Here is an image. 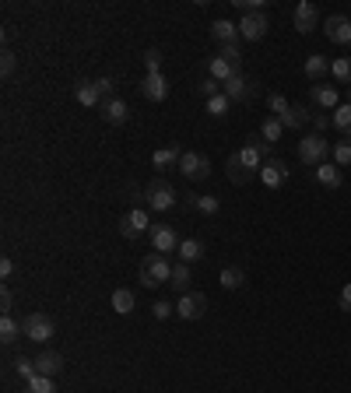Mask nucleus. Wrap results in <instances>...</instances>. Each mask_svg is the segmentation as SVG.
I'll list each match as a JSON object with an SVG mask.
<instances>
[{
	"label": "nucleus",
	"mask_w": 351,
	"mask_h": 393,
	"mask_svg": "<svg viewBox=\"0 0 351 393\" xmlns=\"http://www.w3.org/2000/svg\"><path fill=\"white\" fill-rule=\"evenodd\" d=\"M172 281V263L165 253H148L141 260V285L144 288H162Z\"/></svg>",
	"instance_id": "obj_1"
},
{
	"label": "nucleus",
	"mask_w": 351,
	"mask_h": 393,
	"mask_svg": "<svg viewBox=\"0 0 351 393\" xmlns=\"http://www.w3.org/2000/svg\"><path fill=\"white\" fill-rule=\"evenodd\" d=\"M176 200H180V193H176L172 183H169V179H162V176L152 179L148 190H144V204H148L152 211H158V215H162V211H172Z\"/></svg>",
	"instance_id": "obj_2"
},
{
	"label": "nucleus",
	"mask_w": 351,
	"mask_h": 393,
	"mask_svg": "<svg viewBox=\"0 0 351 393\" xmlns=\"http://www.w3.org/2000/svg\"><path fill=\"white\" fill-rule=\"evenodd\" d=\"M327 155H330V141L324 137V134H306L302 141H299V158L306 162V165H324L327 162Z\"/></svg>",
	"instance_id": "obj_3"
},
{
	"label": "nucleus",
	"mask_w": 351,
	"mask_h": 393,
	"mask_svg": "<svg viewBox=\"0 0 351 393\" xmlns=\"http://www.w3.org/2000/svg\"><path fill=\"white\" fill-rule=\"evenodd\" d=\"M21 330H25L28 341L46 344V341L56 334V323H53V316H46V313H28V316L21 320Z\"/></svg>",
	"instance_id": "obj_4"
},
{
	"label": "nucleus",
	"mask_w": 351,
	"mask_h": 393,
	"mask_svg": "<svg viewBox=\"0 0 351 393\" xmlns=\"http://www.w3.org/2000/svg\"><path fill=\"white\" fill-rule=\"evenodd\" d=\"M267 28H271L267 11H246L243 21H239V39H246V43H260L263 36H267Z\"/></svg>",
	"instance_id": "obj_5"
},
{
	"label": "nucleus",
	"mask_w": 351,
	"mask_h": 393,
	"mask_svg": "<svg viewBox=\"0 0 351 393\" xmlns=\"http://www.w3.org/2000/svg\"><path fill=\"white\" fill-rule=\"evenodd\" d=\"M239 158H243V165H246L250 172H260L263 162H271V144L263 141V137H253V141H246V144L239 147Z\"/></svg>",
	"instance_id": "obj_6"
},
{
	"label": "nucleus",
	"mask_w": 351,
	"mask_h": 393,
	"mask_svg": "<svg viewBox=\"0 0 351 393\" xmlns=\"http://www.w3.org/2000/svg\"><path fill=\"white\" fill-rule=\"evenodd\" d=\"M180 172L190 179V183H200V179H208V176H211V158H208V155H200V151H183Z\"/></svg>",
	"instance_id": "obj_7"
},
{
	"label": "nucleus",
	"mask_w": 351,
	"mask_h": 393,
	"mask_svg": "<svg viewBox=\"0 0 351 393\" xmlns=\"http://www.w3.org/2000/svg\"><path fill=\"white\" fill-rule=\"evenodd\" d=\"M144 232H152V218H148V211H144V207H134V211H127V215L120 218V235L123 239H134V243H137Z\"/></svg>",
	"instance_id": "obj_8"
},
{
	"label": "nucleus",
	"mask_w": 351,
	"mask_h": 393,
	"mask_svg": "<svg viewBox=\"0 0 351 393\" xmlns=\"http://www.w3.org/2000/svg\"><path fill=\"white\" fill-rule=\"evenodd\" d=\"M204 313H208V298H204L200 291H186V295H180V302H176V316L186 320V323L200 320Z\"/></svg>",
	"instance_id": "obj_9"
},
{
	"label": "nucleus",
	"mask_w": 351,
	"mask_h": 393,
	"mask_svg": "<svg viewBox=\"0 0 351 393\" xmlns=\"http://www.w3.org/2000/svg\"><path fill=\"white\" fill-rule=\"evenodd\" d=\"M152 246H155V253H176V250H180V243H183V239L180 235H176V228L172 225H152Z\"/></svg>",
	"instance_id": "obj_10"
},
{
	"label": "nucleus",
	"mask_w": 351,
	"mask_h": 393,
	"mask_svg": "<svg viewBox=\"0 0 351 393\" xmlns=\"http://www.w3.org/2000/svg\"><path fill=\"white\" fill-rule=\"evenodd\" d=\"M256 176H260V183H263V187L278 190V187L288 183V165H285L281 158H271V162H263V169H260Z\"/></svg>",
	"instance_id": "obj_11"
},
{
	"label": "nucleus",
	"mask_w": 351,
	"mask_h": 393,
	"mask_svg": "<svg viewBox=\"0 0 351 393\" xmlns=\"http://www.w3.org/2000/svg\"><path fill=\"white\" fill-rule=\"evenodd\" d=\"M141 95L148 99V102H165V99H169V81H165V74H144Z\"/></svg>",
	"instance_id": "obj_12"
},
{
	"label": "nucleus",
	"mask_w": 351,
	"mask_h": 393,
	"mask_svg": "<svg viewBox=\"0 0 351 393\" xmlns=\"http://www.w3.org/2000/svg\"><path fill=\"white\" fill-rule=\"evenodd\" d=\"M324 32L330 43H341V46H351V18L344 14H330L327 25H324Z\"/></svg>",
	"instance_id": "obj_13"
},
{
	"label": "nucleus",
	"mask_w": 351,
	"mask_h": 393,
	"mask_svg": "<svg viewBox=\"0 0 351 393\" xmlns=\"http://www.w3.org/2000/svg\"><path fill=\"white\" fill-rule=\"evenodd\" d=\"M316 25H319V8L309 4V0H302V4L295 8V28L302 36H309V32H316Z\"/></svg>",
	"instance_id": "obj_14"
},
{
	"label": "nucleus",
	"mask_w": 351,
	"mask_h": 393,
	"mask_svg": "<svg viewBox=\"0 0 351 393\" xmlns=\"http://www.w3.org/2000/svg\"><path fill=\"white\" fill-rule=\"evenodd\" d=\"M74 99H77L81 106H88V109L102 106V92H99V81H88V78H81V81L74 84Z\"/></svg>",
	"instance_id": "obj_15"
},
{
	"label": "nucleus",
	"mask_w": 351,
	"mask_h": 393,
	"mask_svg": "<svg viewBox=\"0 0 351 393\" xmlns=\"http://www.w3.org/2000/svg\"><path fill=\"white\" fill-rule=\"evenodd\" d=\"M330 67H334V64H330L324 53H309L306 64H302V74H306L309 81H324V78L330 74Z\"/></svg>",
	"instance_id": "obj_16"
},
{
	"label": "nucleus",
	"mask_w": 351,
	"mask_h": 393,
	"mask_svg": "<svg viewBox=\"0 0 351 393\" xmlns=\"http://www.w3.org/2000/svg\"><path fill=\"white\" fill-rule=\"evenodd\" d=\"M236 74H243V67H236V64H232V60H225V56H211L208 78H215L218 84H225V81H232Z\"/></svg>",
	"instance_id": "obj_17"
},
{
	"label": "nucleus",
	"mask_w": 351,
	"mask_h": 393,
	"mask_svg": "<svg viewBox=\"0 0 351 393\" xmlns=\"http://www.w3.org/2000/svg\"><path fill=\"white\" fill-rule=\"evenodd\" d=\"M64 369V355L60 351H43V355H36V372L39 376H56V372H60Z\"/></svg>",
	"instance_id": "obj_18"
},
{
	"label": "nucleus",
	"mask_w": 351,
	"mask_h": 393,
	"mask_svg": "<svg viewBox=\"0 0 351 393\" xmlns=\"http://www.w3.org/2000/svg\"><path fill=\"white\" fill-rule=\"evenodd\" d=\"M102 116H106V123L120 127V123H127V119H130V106H127L123 99H109V102L102 106Z\"/></svg>",
	"instance_id": "obj_19"
},
{
	"label": "nucleus",
	"mask_w": 351,
	"mask_h": 393,
	"mask_svg": "<svg viewBox=\"0 0 351 393\" xmlns=\"http://www.w3.org/2000/svg\"><path fill=\"white\" fill-rule=\"evenodd\" d=\"M225 172H228V179H232L236 187H246L250 179H253V172H250V169L243 165V158H239V151H236V155H228V162H225Z\"/></svg>",
	"instance_id": "obj_20"
},
{
	"label": "nucleus",
	"mask_w": 351,
	"mask_h": 393,
	"mask_svg": "<svg viewBox=\"0 0 351 393\" xmlns=\"http://www.w3.org/2000/svg\"><path fill=\"white\" fill-rule=\"evenodd\" d=\"M309 99H313V106H319V109H337V106H341V99H337V92H334L330 84H313Z\"/></svg>",
	"instance_id": "obj_21"
},
{
	"label": "nucleus",
	"mask_w": 351,
	"mask_h": 393,
	"mask_svg": "<svg viewBox=\"0 0 351 393\" xmlns=\"http://www.w3.org/2000/svg\"><path fill=\"white\" fill-rule=\"evenodd\" d=\"M221 92L232 99V102H243V99H250V92H253V84L243 78V74H236V78H232V81H225L221 84Z\"/></svg>",
	"instance_id": "obj_22"
},
{
	"label": "nucleus",
	"mask_w": 351,
	"mask_h": 393,
	"mask_svg": "<svg viewBox=\"0 0 351 393\" xmlns=\"http://www.w3.org/2000/svg\"><path fill=\"white\" fill-rule=\"evenodd\" d=\"M180 158H183V151L176 147V144H169V147H158L155 155H152L155 169H180Z\"/></svg>",
	"instance_id": "obj_23"
},
{
	"label": "nucleus",
	"mask_w": 351,
	"mask_h": 393,
	"mask_svg": "<svg viewBox=\"0 0 351 393\" xmlns=\"http://www.w3.org/2000/svg\"><path fill=\"white\" fill-rule=\"evenodd\" d=\"M211 36H215L221 46H232V43H239V25H232V21L218 18V21L211 25Z\"/></svg>",
	"instance_id": "obj_24"
},
{
	"label": "nucleus",
	"mask_w": 351,
	"mask_h": 393,
	"mask_svg": "<svg viewBox=\"0 0 351 393\" xmlns=\"http://www.w3.org/2000/svg\"><path fill=\"white\" fill-rule=\"evenodd\" d=\"M316 179H319L324 187L337 190V187L344 183V172H341V165H330V162H324V165H316Z\"/></svg>",
	"instance_id": "obj_25"
},
{
	"label": "nucleus",
	"mask_w": 351,
	"mask_h": 393,
	"mask_svg": "<svg viewBox=\"0 0 351 393\" xmlns=\"http://www.w3.org/2000/svg\"><path fill=\"white\" fill-rule=\"evenodd\" d=\"M218 281H221V288H228V291H239V288H246V270H243V267H225L221 274H218Z\"/></svg>",
	"instance_id": "obj_26"
},
{
	"label": "nucleus",
	"mask_w": 351,
	"mask_h": 393,
	"mask_svg": "<svg viewBox=\"0 0 351 393\" xmlns=\"http://www.w3.org/2000/svg\"><path fill=\"white\" fill-rule=\"evenodd\" d=\"M134 306H137V298H134L130 288H116V291H112V313L127 316V313H134Z\"/></svg>",
	"instance_id": "obj_27"
},
{
	"label": "nucleus",
	"mask_w": 351,
	"mask_h": 393,
	"mask_svg": "<svg viewBox=\"0 0 351 393\" xmlns=\"http://www.w3.org/2000/svg\"><path fill=\"white\" fill-rule=\"evenodd\" d=\"M176 253H180L183 263H197V260H204V243H200V239H183Z\"/></svg>",
	"instance_id": "obj_28"
},
{
	"label": "nucleus",
	"mask_w": 351,
	"mask_h": 393,
	"mask_svg": "<svg viewBox=\"0 0 351 393\" xmlns=\"http://www.w3.org/2000/svg\"><path fill=\"white\" fill-rule=\"evenodd\" d=\"M176 291H180V295H186L190 291V263H172V281H169Z\"/></svg>",
	"instance_id": "obj_29"
},
{
	"label": "nucleus",
	"mask_w": 351,
	"mask_h": 393,
	"mask_svg": "<svg viewBox=\"0 0 351 393\" xmlns=\"http://www.w3.org/2000/svg\"><path fill=\"white\" fill-rule=\"evenodd\" d=\"M281 123H285V130H302V127L309 123V112H306L302 106H291V109L281 116Z\"/></svg>",
	"instance_id": "obj_30"
},
{
	"label": "nucleus",
	"mask_w": 351,
	"mask_h": 393,
	"mask_svg": "<svg viewBox=\"0 0 351 393\" xmlns=\"http://www.w3.org/2000/svg\"><path fill=\"white\" fill-rule=\"evenodd\" d=\"M21 334H25V330H21V323H18L14 316H4V320H0V341H4V344H14Z\"/></svg>",
	"instance_id": "obj_31"
},
{
	"label": "nucleus",
	"mask_w": 351,
	"mask_h": 393,
	"mask_svg": "<svg viewBox=\"0 0 351 393\" xmlns=\"http://www.w3.org/2000/svg\"><path fill=\"white\" fill-rule=\"evenodd\" d=\"M14 372H18L25 383H32V379L39 376V372H36V358H28V355H18V358H14Z\"/></svg>",
	"instance_id": "obj_32"
},
{
	"label": "nucleus",
	"mask_w": 351,
	"mask_h": 393,
	"mask_svg": "<svg viewBox=\"0 0 351 393\" xmlns=\"http://www.w3.org/2000/svg\"><path fill=\"white\" fill-rule=\"evenodd\" d=\"M281 134H285V123H281L278 116H271V119H263V127H260V137L267 141V144H274V141H278Z\"/></svg>",
	"instance_id": "obj_33"
},
{
	"label": "nucleus",
	"mask_w": 351,
	"mask_h": 393,
	"mask_svg": "<svg viewBox=\"0 0 351 393\" xmlns=\"http://www.w3.org/2000/svg\"><path fill=\"white\" fill-rule=\"evenodd\" d=\"M190 204L200 211V215H218V207H221V200L215 197V193H204V197H190Z\"/></svg>",
	"instance_id": "obj_34"
},
{
	"label": "nucleus",
	"mask_w": 351,
	"mask_h": 393,
	"mask_svg": "<svg viewBox=\"0 0 351 393\" xmlns=\"http://www.w3.org/2000/svg\"><path fill=\"white\" fill-rule=\"evenodd\" d=\"M330 74H334L341 84L351 88V56H337V60H334V67H330Z\"/></svg>",
	"instance_id": "obj_35"
},
{
	"label": "nucleus",
	"mask_w": 351,
	"mask_h": 393,
	"mask_svg": "<svg viewBox=\"0 0 351 393\" xmlns=\"http://www.w3.org/2000/svg\"><path fill=\"white\" fill-rule=\"evenodd\" d=\"M228 109H232V99H228L225 92H221V95H215V99H208V112H211V116H218V119H221V116H228Z\"/></svg>",
	"instance_id": "obj_36"
},
{
	"label": "nucleus",
	"mask_w": 351,
	"mask_h": 393,
	"mask_svg": "<svg viewBox=\"0 0 351 393\" xmlns=\"http://www.w3.org/2000/svg\"><path fill=\"white\" fill-rule=\"evenodd\" d=\"M25 393H56V383L49 376H36L32 383H25Z\"/></svg>",
	"instance_id": "obj_37"
},
{
	"label": "nucleus",
	"mask_w": 351,
	"mask_h": 393,
	"mask_svg": "<svg viewBox=\"0 0 351 393\" xmlns=\"http://www.w3.org/2000/svg\"><path fill=\"white\" fill-rule=\"evenodd\" d=\"M330 123H334V127H337V130H341V134H344V130H348V127H351V106H348V102H344V106H337V109H334V116H330Z\"/></svg>",
	"instance_id": "obj_38"
},
{
	"label": "nucleus",
	"mask_w": 351,
	"mask_h": 393,
	"mask_svg": "<svg viewBox=\"0 0 351 393\" xmlns=\"http://www.w3.org/2000/svg\"><path fill=\"white\" fill-rule=\"evenodd\" d=\"M267 106H271V112H274L278 119H281V116H285V112L291 109V102H288V99H285L281 92H271V95H267Z\"/></svg>",
	"instance_id": "obj_39"
},
{
	"label": "nucleus",
	"mask_w": 351,
	"mask_h": 393,
	"mask_svg": "<svg viewBox=\"0 0 351 393\" xmlns=\"http://www.w3.org/2000/svg\"><path fill=\"white\" fill-rule=\"evenodd\" d=\"M334 165H351V141H337L334 144Z\"/></svg>",
	"instance_id": "obj_40"
},
{
	"label": "nucleus",
	"mask_w": 351,
	"mask_h": 393,
	"mask_svg": "<svg viewBox=\"0 0 351 393\" xmlns=\"http://www.w3.org/2000/svg\"><path fill=\"white\" fill-rule=\"evenodd\" d=\"M218 56H225V60H232L236 67H243V49H239V43H232V46H221L218 49Z\"/></svg>",
	"instance_id": "obj_41"
},
{
	"label": "nucleus",
	"mask_w": 351,
	"mask_h": 393,
	"mask_svg": "<svg viewBox=\"0 0 351 393\" xmlns=\"http://www.w3.org/2000/svg\"><path fill=\"white\" fill-rule=\"evenodd\" d=\"M144 67H148V74H162V53L148 49V53H144Z\"/></svg>",
	"instance_id": "obj_42"
},
{
	"label": "nucleus",
	"mask_w": 351,
	"mask_h": 393,
	"mask_svg": "<svg viewBox=\"0 0 351 393\" xmlns=\"http://www.w3.org/2000/svg\"><path fill=\"white\" fill-rule=\"evenodd\" d=\"M200 95H204V99H215V95H221V84H218L215 78H204V81H200Z\"/></svg>",
	"instance_id": "obj_43"
},
{
	"label": "nucleus",
	"mask_w": 351,
	"mask_h": 393,
	"mask_svg": "<svg viewBox=\"0 0 351 393\" xmlns=\"http://www.w3.org/2000/svg\"><path fill=\"white\" fill-rule=\"evenodd\" d=\"M14 64H18V60H14V53H11V49L0 53V74H4V78H11V74H14Z\"/></svg>",
	"instance_id": "obj_44"
},
{
	"label": "nucleus",
	"mask_w": 351,
	"mask_h": 393,
	"mask_svg": "<svg viewBox=\"0 0 351 393\" xmlns=\"http://www.w3.org/2000/svg\"><path fill=\"white\" fill-rule=\"evenodd\" d=\"M172 313H176V306H169L165 298H162V302H155V306H152V316H155V320H169Z\"/></svg>",
	"instance_id": "obj_45"
},
{
	"label": "nucleus",
	"mask_w": 351,
	"mask_h": 393,
	"mask_svg": "<svg viewBox=\"0 0 351 393\" xmlns=\"http://www.w3.org/2000/svg\"><path fill=\"white\" fill-rule=\"evenodd\" d=\"M11 309H14V295H11V288H4L0 291V313L11 316Z\"/></svg>",
	"instance_id": "obj_46"
},
{
	"label": "nucleus",
	"mask_w": 351,
	"mask_h": 393,
	"mask_svg": "<svg viewBox=\"0 0 351 393\" xmlns=\"http://www.w3.org/2000/svg\"><path fill=\"white\" fill-rule=\"evenodd\" d=\"M112 88H116V84H112L109 78H99V92H102V106H106L109 99H116V95H112Z\"/></svg>",
	"instance_id": "obj_47"
},
{
	"label": "nucleus",
	"mask_w": 351,
	"mask_h": 393,
	"mask_svg": "<svg viewBox=\"0 0 351 393\" xmlns=\"http://www.w3.org/2000/svg\"><path fill=\"white\" fill-rule=\"evenodd\" d=\"M337 306H341L344 313H351V281L341 288V298H337Z\"/></svg>",
	"instance_id": "obj_48"
},
{
	"label": "nucleus",
	"mask_w": 351,
	"mask_h": 393,
	"mask_svg": "<svg viewBox=\"0 0 351 393\" xmlns=\"http://www.w3.org/2000/svg\"><path fill=\"white\" fill-rule=\"evenodd\" d=\"M11 274H14V260L4 257V260H0V278H11Z\"/></svg>",
	"instance_id": "obj_49"
},
{
	"label": "nucleus",
	"mask_w": 351,
	"mask_h": 393,
	"mask_svg": "<svg viewBox=\"0 0 351 393\" xmlns=\"http://www.w3.org/2000/svg\"><path fill=\"white\" fill-rule=\"evenodd\" d=\"M313 127H316V134L327 130V127H330V116H313Z\"/></svg>",
	"instance_id": "obj_50"
},
{
	"label": "nucleus",
	"mask_w": 351,
	"mask_h": 393,
	"mask_svg": "<svg viewBox=\"0 0 351 393\" xmlns=\"http://www.w3.org/2000/svg\"><path fill=\"white\" fill-rule=\"evenodd\" d=\"M344 141H351V127H348V130H344Z\"/></svg>",
	"instance_id": "obj_51"
},
{
	"label": "nucleus",
	"mask_w": 351,
	"mask_h": 393,
	"mask_svg": "<svg viewBox=\"0 0 351 393\" xmlns=\"http://www.w3.org/2000/svg\"><path fill=\"white\" fill-rule=\"evenodd\" d=\"M348 106H351V88H348Z\"/></svg>",
	"instance_id": "obj_52"
}]
</instances>
